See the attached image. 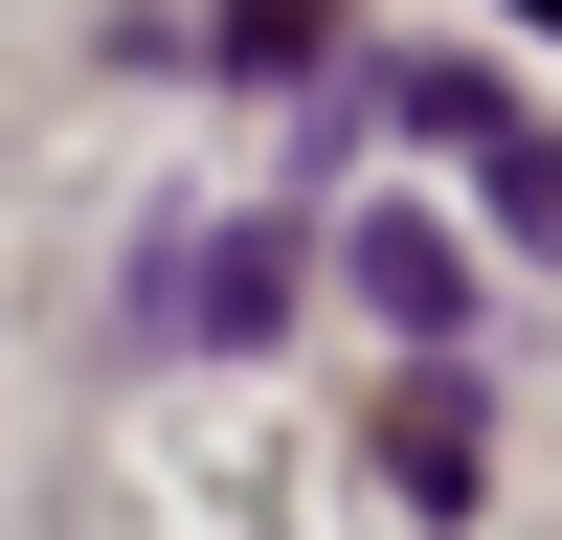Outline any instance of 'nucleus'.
Wrapping results in <instances>:
<instances>
[{
	"label": "nucleus",
	"mask_w": 562,
	"mask_h": 540,
	"mask_svg": "<svg viewBox=\"0 0 562 540\" xmlns=\"http://www.w3.org/2000/svg\"><path fill=\"white\" fill-rule=\"evenodd\" d=\"M383 113H405V135H450V158L495 180V225H518V248H562V135H540L495 68H383Z\"/></svg>",
	"instance_id": "obj_1"
},
{
	"label": "nucleus",
	"mask_w": 562,
	"mask_h": 540,
	"mask_svg": "<svg viewBox=\"0 0 562 540\" xmlns=\"http://www.w3.org/2000/svg\"><path fill=\"white\" fill-rule=\"evenodd\" d=\"M293 315V225H203V248H158V338H270Z\"/></svg>",
	"instance_id": "obj_2"
},
{
	"label": "nucleus",
	"mask_w": 562,
	"mask_h": 540,
	"mask_svg": "<svg viewBox=\"0 0 562 540\" xmlns=\"http://www.w3.org/2000/svg\"><path fill=\"white\" fill-rule=\"evenodd\" d=\"M360 293H383V338H405V360H450V338H473V248H450L428 203H383V225H360Z\"/></svg>",
	"instance_id": "obj_3"
},
{
	"label": "nucleus",
	"mask_w": 562,
	"mask_h": 540,
	"mask_svg": "<svg viewBox=\"0 0 562 540\" xmlns=\"http://www.w3.org/2000/svg\"><path fill=\"white\" fill-rule=\"evenodd\" d=\"M383 495H405V518H473V383H450V360L383 383Z\"/></svg>",
	"instance_id": "obj_4"
},
{
	"label": "nucleus",
	"mask_w": 562,
	"mask_h": 540,
	"mask_svg": "<svg viewBox=\"0 0 562 540\" xmlns=\"http://www.w3.org/2000/svg\"><path fill=\"white\" fill-rule=\"evenodd\" d=\"M315 45V0H225V68H293Z\"/></svg>",
	"instance_id": "obj_5"
}]
</instances>
